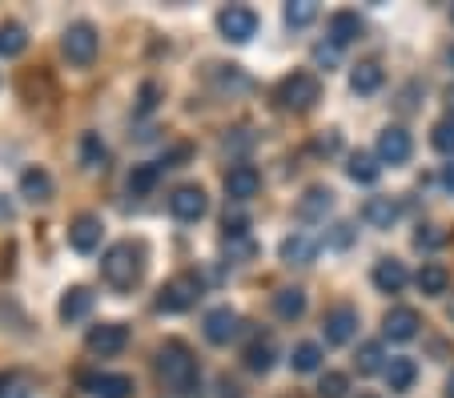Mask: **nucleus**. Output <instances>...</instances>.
Wrapping results in <instances>:
<instances>
[{"mask_svg":"<svg viewBox=\"0 0 454 398\" xmlns=\"http://www.w3.org/2000/svg\"><path fill=\"white\" fill-rule=\"evenodd\" d=\"M157 371H161L165 386L173 390V394L189 398L193 390H198V358L189 355L185 342H177V338H169L161 347V355H157Z\"/></svg>","mask_w":454,"mask_h":398,"instance_id":"obj_1","label":"nucleus"},{"mask_svg":"<svg viewBox=\"0 0 454 398\" xmlns=\"http://www.w3.org/2000/svg\"><path fill=\"white\" fill-rule=\"evenodd\" d=\"M145 254H141L137 242H117L105 250L101 258V277L109 282L113 290H133L141 282V269H145Z\"/></svg>","mask_w":454,"mask_h":398,"instance_id":"obj_2","label":"nucleus"},{"mask_svg":"<svg viewBox=\"0 0 454 398\" xmlns=\"http://www.w3.org/2000/svg\"><path fill=\"white\" fill-rule=\"evenodd\" d=\"M317 97H322V81H317L314 73H290V77H286L282 85L274 89V101L282 105L286 113H306V109H314Z\"/></svg>","mask_w":454,"mask_h":398,"instance_id":"obj_3","label":"nucleus"},{"mask_svg":"<svg viewBox=\"0 0 454 398\" xmlns=\"http://www.w3.org/2000/svg\"><path fill=\"white\" fill-rule=\"evenodd\" d=\"M201 298V277L198 274H173L161 290H157V310L161 314H185L189 306H198Z\"/></svg>","mask_w":454,"mask_h":398,"instance_id":"obj_4","label":"nucleus"},{"mask_svg":"<svg viewBox=\"0 0 454 398\" xmlns=\"http://www.w3.org/2000/svg\"><path fill=\"white\" fill-rule=\"evenodd\" d=\"M97 28L89 25V20H77V25L65 28V36H60V52H65V61L77 65V69H89V65L97 61Z\"/></svg>","mask_w":454,"mask_h":398,"instance_id":"obj_5","label":"nucleus"},{"mask_svg":"<svg viewBox=\"0 0 454 398\" xmlns=\"http://www.w3.org/2000/svg\"><path fill=\"white\" fill-rule=\"evenodd\" d=\"M85 347H89V355H97V358H113L129 347V330L121 326V322H101V326H93L85 334Z\"/></svg>","mask_w":454,"mask_h":398,"instance_id":"obj_6","label":"nucleus"},{"mask_svg":"<svg viewBox=\"0 0 454 398\" xmlns=\"http://www.w3.org/2000/svg\"><path fill=\"white\" fill-rule=\"evenodd\" d=\"M322 242H326L322 234H309V230H294V234L286 238L282 246H278V254H282L286 266H309V261L322 254Z\"/></svg>","mask_w":454,"mask_h":398,"instance_id":"obj_7","label":"nucleus"},{"mask_svg":"<svg viewBox=\"0 0 454 398\" xmlns=\"http://www.w3.org/2000/svg\"><path fill=\"white\" fill-rule=\"evenodd\" d=\"M217 28L225 33V41L246 44L249 36L257 33V12H254V9H246V4H230V9L217 12Z\"/></svg>","mask_w":454,"mask_h":398,"instance_id":"obj_8","label":"nucleus"},{"mask_svg":"<svg viewBox=\"0 0 454 398\" xmlns=\"http://www.w3.org/2000/svg\"><path fill=\"white\" fill-rule=\"evenodd\" d=\"M209 209V198L201 185H181V190L169 193V214L177 217V222H201Z\"/></svg>","mask_w":454,"mask_h":398,"instance_id":"obj_9","label":"nucleus"},{"mask_svg":"<svg viewBox=\"0 0 454 398\" xmlns=\"http://www.w3.org/2000/svg\"><path fill=\"white\" fill-rule=\"evenodd\" d=\"M414 153V141L411 133L403 129V125H386L382 133H378V161L386 165H406Z\"/></svg>","mask_w":454,"mask_h":398,"instance_id":"obj_10","label":"nucleus"},{"mask_svg":"<svg viewBox=\"0 0 454 398\" xmlns=\"http://www.w3.org/2000/svg\"><path fill=\"white\" fill-rule=\"evenodd\" d=\"M322 334H326L330 347H346V342L358 334V310H354V306H334V310H326Z\"/></svg>","mask_w":454,"mask_h":398,"instance_id":"obj_11","label":"nucleus"},{"mask_svg":"<svg viewBox=\"0 0 454 398\" xmlns=\"http://www.w3.org/2000/svg\"><path fill=\"white\" fill-rule=\"evenodd\" d=\"M101 234H105V225L97 214H77L69 225V246L77 254H93L97 246H101Z\"/></svg>","mask_w":454,"mask_h":398,"instance_id":"obj_12","label":"nucleus"},{"mask_svg":"<svg viewBox=\"0 0 454 398\" xmlns=\"http://www.w3.org/2000/svg\"><path fill=\"white\" fill-rule=\"evenodd\" d=\"M419 326H422V318L411 306H395V310L382 318V334L390 338V342H411V338L419 334Z\"/></svg>","mask_w":454,"mask_h":398,"instance_id":"obj_13","label":"nucleus"},{"mask_svg":"<svg viewBox=\"0 0 454 398\" xmlns=\"http://www.w3.org/2000/svg\"><path fill=\"white\" fill-rule=\"evenodd\" d=\"M257 190H262V174H257L254 165H233L230 174H225V198L230 201H249Z\"/></svg>","mask_w":454,"mask_h":398,"instance_id":"obj_14","label":"nucleus"},{"mask_svg":"<svg viewBox=\"0 0 454 398\" xmlns=\"http://www.w3.org/2000/svg\"><path fill=\"white\" fill-rule=\"evenodd\" d=\"M81 386L97 398H129L133 394V378H125V374H85Z\"/></svg>","mask_w":454,"mask_h":398,"instance_id":"obj_15","label":"nucleus"},{"mask_svg":"<svg viewBox=\"0 0 454 398\" xmlns=\"http://www.w3.org/2000/svg\"><path fill=\"white\" fill-rule=\"evenodd\" d=\"M233 334H238V314H233L230 306H217V310L206 314V338L214 347H225Z\"/></svg>","mask_w":454,"mask_h":398,"instance_id":"obj_16","label":"nucleus"},{"mask_svg":"<svg viewBox=\"0 0 454 398\" xmlns=\"http://www.w3.org/2000/svg\"><path fill=\"white\" fill-rule=\"evenodd\" d=\"M330 209H334V193L322 190V185L306 190V198L298 201V217H301V222H326Z\"/></svg>","mask_w":454,"mask_h":398,"instance_id":"obj_17","label":"nucleus"},{"mask_svg":"<svg viewBox=\"0 0 454 398\" xmlns=\"http://www.w3.org/2000/svg\"><path fill=\"white\" fill-rule=\"evenodd\" d=\"M406 277L411 274H406V266L398 258H382L374 266V286L382 290V294H398V290L406 286Z\"/></svg>","mask_w":454,"mask_h":398,"instance_id":"obj_18","label":"nucleus"},{"mask_svg":"<svg viewBox=\"0 0 454 398\" xmlns=\"http://www.w3.org/2000/svg\"><path fill=\"white\" fill-rule=\"evenodd\" d=\"M398 214H403V206H398L395 198H370L366 206H362V217H366L374 230H390V225L398 222Z\"/></svg>","mask_w":454,"mask_h":398,"instance_id":"obj_19","label":"nucleus"},{"mask_svg":"<svg viewBox=\"0 0 454 398\" xmlns=\"http://www.w3.org/2000/svg\"><path fill=\"white\" fill-rule=\"evenodd\" d=\"M93 290L89 286H73V290H65V298H60V318L65 322H81L89 310H93Z\"/></svg>","mask_w":454,"mask_h":398,"instance_id":"obj_20","label":"nucleus"},{"mask_svg":"<svg viewBox=\"0 0 454 398\" xmlns=\"http://www.w3.org/2000/svg\"><path fill=\"white\" fill-rule=\"evenodd\" d=\"M362 33V20H358V12H334V17H330V28H326V36H330V44H334V49H342V44H350L354 36Z\"/></svg>","mask_w":454,"mask_h":398,"instance_id":"obj_21","label":"nucleus"},{"mask_svg":"<svg viewBox=\"0 0 454 398\" xmlns=\"http://www.w3.org/2000/svg\"><path fill=\"white\" fill-rule=\"evenodd\" d=\"M20 198H28V201H49L52 198V177L44 174L41 165H33V169L20 174Z\"/></svg>","mask_w":454,"mask_h":398,"instance_id":"obj_22","label":"nucleus"},{"mask_svg":"<svg viewBox=\"0 0 454 398\" xmlns=\"http://www.w3.org/2000/svg\"><path fill=\"white\" fill-rule=\"evenodd\" d=\"M350 89H354L358 97L378 93V89H382V65H378V61H362V65H354V73H350Z\"/></svg>","mask_w":454,"mask_h":398,"instance_id":"obj_23","label":"nucleus"},{"mask_svg":"<svg viewBox=\"0 0 454 398\" xmlns=\"http://www.w3.org/2000/svg\"><path fill=\"white\" fill-rule=\"evenodd\" d=\"M414 378H419V366H414V358H390V363H386V382H390V390H395V394L411 390Z\"/></svg>","mask_w":454,"mask_h":398,"instance_id":"obj_24","label":"nucleus"},{"mask_svg":"<svg viewBox=\"0 0 454 398\" xmlns=\"http://www.w3.org/2000/svg\"><path fill=\"white\" fill-rule=\"evenodd\" d=\"M274 314L282 322H298L301 314H306V290H278L274 294Z\"/></svg>","mask_w":454,"mask_h":398,"instance_id":"obj_25","label":"nucleus"},{"mask_svg":"<svg viewBox=\"0 0 454 398\" xmlns=\"http://www.w3.org/2000/svg\"><path fill=\"white\" fill-rule=\"evenodd\" d=\"M346 174H350V182H358V185H374L378 177H382V165H378L374 153H354L350 165H346Z\"/></svg>","mask_w":454,"mask_h":398,"instance_id":"obj_26","label":"nucleus"},{"mask_svg":"<svg viewBox=\"0 0 454 398\" xmlns=\"http://www.w3.org/2000/svg\"><path fill=\"white\" fill-rule=\"evenodd\" d=\"M274 358H278V350H274V342H270V338H257V342H249V347H246V366L254 374L274 371Z\"/></svg>","mask_w":454,"mask_h":398,"instance_id":"obj_27","label":"nucleus"},{"mask_svg":"<svg viewBox=\"0 0 454 398\" xmlns=\"http://www.w3.org/2000/svg\"><path fill=\"white\" fill-rule=\"evenodd\" d=\"M414 282H419V290L422 294H446V286H450V274H446V266H438V261H427V266L419 269V277H414Z\"/></svg>","mask_w":454,"mask_h":398,"instance_id":"obj_28","label":"nucleus"},{"mask_svg":"<svg viewBox=\"0 0 454 398\" xmlns=\"http://www.w3.org/2000/svg\"><path fill=\"white\" fill-rule=\"evenodd\" d=\"M25 49H28V33L17 25V20L0 25V57H20Z\"/></svg>","mask_w":454,"mask_h":398,"instance_id":"obj_29","label":"nucleus"},{"mask_svg":"<svg viewBox=\"0 0 454 398\" xmlns=\"http://www.w3.org/2000/svg\"><path fill=\"white\" fill-rule=\"evenodd\" d=\"M290 366L298 374H314L317 366H322V347H317V342H301V347H294Z\"/></svg>","mask_w":454,"mask_h":398,"instance_id":"obj_30","label":"nucleus"},{"mask_svg":"<svg viewBox=\"0 0 454 398\" xmlns=\"http://www.w3.org/2000/svg\"><path fill=\"white\" fill-rule=\"evenodd\" d=\"M378 371H386L382 342H362L358 347V374H378Z\"/></svg>","mask_w":454,"mask_h":398,"instance_id":"obj_31","label":"nucleus"},{"mask_svg":"<svg viewBox=\"0 0 454 398\" xmlns=\"http://www.w3.org/2000/svg\"><path fill=\"white\" fill-rule=\"evenodd\" d=\"M157 174H161L157 165H137V169L129 174V193H133V198H141V193H149V190H153V185H157Z\"/></svg>","mask_w":454,"mask_h":398,"instance_id":"obj_32","label":"nucleus"},{"mask_svg":"<svg viewBox=\"0 0 454 398\" xmlns=\"http://www.w3.org/2000/svg\"><path fill=\"white\" fill-rule=\"evenodd\" d=\"M314 17H317V4H314V0H294V4H286V25H290V28L309 25Z\"/></svg>","mask_w":454,"mask_h":398,"instance_id":"obj_33","label":"nucleus"},{"mask_svg":"<svg viewBox=\"0 0 454 398\" xmlns=\"http://www.w3.org/2000/svg\"><path fill=\"white\" fill-rule=\"evenodd\" d=\"M346 390H350V378L338 371L322 374V382H317V398H346Z\"/></svg>","mask_w":454,"mask_h":398,"instance_id":"obj_34","label":"nucleus"},{"mask_svg":"<svg viewBox=\"0 0 454 398\" xmlns=\"http://www.w3.org/2000/svg\"><path fill=\"white\" fill-rule=\"evenodd\" d=\"M430 145H434L438 153L454 157V117H446V121L434 125V133H430Z\"/></svg>","mask_w":454,"mask_h":398,"instance_id":"obj_35","label":"nucleus"},{"mask_svg":"<svg viewBox=\"0 0 454 398\" xmlns=\"http://www.w3.org/2000/svg\"><path fill=\"white\" fill-rule=\"evenodd\" d=\"M81 161H85L89 169L105 165V145H101V137H97V133H85V137H81Z\"/></svg>","mask_w":454,"mask_h":398,"instance_id":"obj_36","label":"nucleus"},{"mask_svg":"<svg viewBox=\"0 0 454 398\" xmlns=\"http://www.w3.org/2000/svg\"><path fill=\"white\" fill-rule=\"evenodd\" d=\"M33 390H28V378L25 374H4L0 378V398H28Z\"/></svg>","mask_w":454,"mask_h":398,"instance_id":"obj_37","label":"nucleus"},{"mask_svg":"<svg viewBox=\"0 0 454 398\" xmlns=\"http://www.w3.org/2000/svg\"><path fill=\"white\" fill-rule=\"evenodd\" d=\"M314 61H317V65H326V69H330V65L338 61V49H334V44H330V49H326V44H317V49H314Z\"/></svg>","mask_w":454,"mask_h":398,"instance_id":"obj_38","label":"nucleus"},{"mask_svg":"<svg viewBox=\"0 0 454 398\" xmlns=\"http://www.w3.org/2000/svg\"><path fill=\"white\" fill-rule=\"evenodd\" d=\"M153 97H157V85H145V89H141V105H137V109H141V113H149V109L157 105Z\"/></svg>","mask_w":454,"mask_h":398,"instance_id":"obj_39","label":"nucleus"},{"mask_svg":"<svg viewBox=\"0 0 454 398\" xmlns=\"http://www.w3.org/2000/svg\"><path fill=\"white\" fill-rule=\"evenodd\" d=\"M414 242H419V246H438V242H442V234H430V225H427V234L419 230V238H414Z\"/></svg>","mask_w":454,"mask_h":398,"instance_id":"obj_40","label":"nucleus"},{"mask_svg":"<svg viewBox=\"0 0 454 398\" xmlns=\"http://www.w3.org/2000/svg\"><path fill=\"white\" fill-rule=\"evenodd\" d=\"M442 190H446V193H454V161H450V165H442Z\"/></svg>","mask_w":454,"mask_h":398,"instance_id":"obj_41","label":"nucleus"},{"mask_svg":"<svg viewBox=\"0 0 454 398\" xmlns=\"http://www.w3.org/2000/svg\"><path fill=\"white\" fill-rule=\"evenodd\" d=\"M446 398H454V374L446 378Z\"/></svg>","mask_w":454,"mask_h":398,"instance_id":"obj_42","label":"nucleus"},{"mask_svg":"<svg viewBox=\"0 0 454 398\" xmlns=\"http://www.w3.org/2000/svg\"><path fill=\"white\" fill-rule=\"evenodd\" d=\"M446 105H450V113H454V85L446 89Z\"/></svg>","mask_w":454,"mask_h":398,"instance_id":"obj_43","label":"nucleus"},{"mask_svg":"<svg viewBox=\"0 0 454 398\" xmlns=\"http://www.w3.org/2000/svg\"><path fill=\"white\" fill-rule=\"evenodd\" d=\"M450 318H454V298H450Z\"/></svg>","mask_w":454,"mask_h":398,"instance_id":"obj_44","label":"nucleus"},{"mask_svg":"<svg viewBox=\"0 0 454 398\" xmlns=\"http://www.w3.org/2000/svg\"><path fill=\"white\" fill-rule=\"evenodd\" d=\"M450 61H454V49H450Z\"/></svg>","mask_w":454,"mask_h":398,"instance_id":"obj_45","label":"nucleus"},{"mask_svg":"<svg viewBox=\"0 0 454 398\" xmlns=\"http://www.w3.org/2000/svg\"><path fill=\"white\" fill-rule=\"evenodd\" d=\"M362 398H374V394H362Z\"/></svg>","mask_w":454,"mask_h":398,"instance_id":"obj_46","label":"nucleus"}]
</instances>
